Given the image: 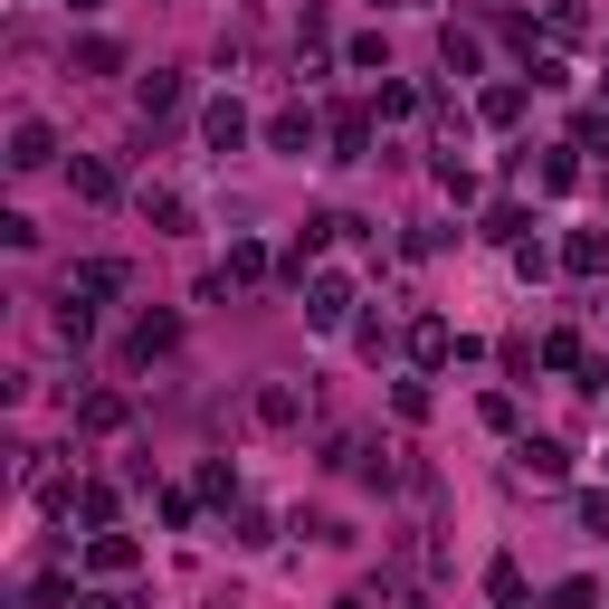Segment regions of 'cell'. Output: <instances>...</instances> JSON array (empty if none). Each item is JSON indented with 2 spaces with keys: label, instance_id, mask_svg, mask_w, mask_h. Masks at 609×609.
Masks as SVG:
<instances>
[{
  "label": "cell",
  "instance_id": "6da1fadb",
  "mask_svg": "<svg viewBox=\"0 0 609 609\" xmlns=\"http://www.w3.org/2000/svg\"><path fill=\"white\" fill-rule=\"evenodd\" d=\"M200 134H210V153H238V143H248V105H238V95H210Z\"/></svg>",
  "mask_w": 609,
  "mask_h": 609
},
{
  "label": "cell",
  "instance_id": "7a4b0ae2",
  "mask_svg": "<svg viewBox=\"0 0 609 609\" xmlns=\"http://www.w3.org/2000/svg\"><path fill=\"white\" fill-rule=\"evenodd\" d=\"M515 476H534V486H562V476H571V457H562L553 438H524V447H515Z\"/></svg>",
  "mask_w": 609,
  "mask_h": 609
},
{
  "label": "cell",
  "instance_id": "3957f363",
  "mask_svg": "<svg viewBox=\"0 0 609 609\" xmlns=\"http://www.w3.org/2000/svg\"><path fill=\"white\" fill-rule=\"evenodd\" d=\"M48 153H58V134H48L39 115H20V124H10V172H39Z\"/></svg>",
  "mask_w": 609,
  "mask_h": 609
},
{
  "label": "cell",
  "instance_id": "277c9868",
  "mask_svg": "<svg viewBox=\"0 0 609 609\" xmlns=\"http://www.w3.org/2000/svg\"><path fill=\"white\" fill-rule=\"evenodd\" d=\"M362 153H372V115L343 105V115H333V163H362Z\"/></svg>",
  "mask_w": 609,
  "mask_h": 609
},
{
  "label": "cell",
  "instance_id": "5b68a950",
  "mask_svg": "<svg viewBox=\"0 0 609 609\" xmlns=\"http://www.w3.org/2000/svg\"><path fill=\"white\" fill-rule=\"evenodd\" d=\"M258 420L267 429H296L304 420V391H296V381H267V391H258Z\"/></svg>",
  "mask_w": 609,
  "mask_h": 609
},
{
  "label": "cell",
  "instance_id": "8992f818",
  "mask_svg": "<svg viewBox=\"0 0 609 609\" xmlns=\"http://www.w3.org/2000/svg\"><path fill=\"white\" fill-rule=\"evenodd\" d=\"M267 143H277V153H296V163H304V153H314V115H296V105H286V115L267 124Z\"/></svg>",
  "mask_w": 609,
  "mask_h": 609
},
{
  "label": "cell",
  "instance_id": "52a82bcc",
  "mask_svg": "<svg viewBox=\"0 0 609 609\" xmlns=\"http://www.w3.org/2000/svg\"><path fill=\"white\" fill-rule=\"evenodd\" d=\"M134 105H143V115H172V105H182V76H172V68H153V76L134 86Z\"/></svg>",
  "mask_w": 609,
  "mask_h": 609
},
{
  "label": "cell",
  "instance_id": "ba28073f",
  "mask_svg": "<svg viewBox=\"0 0 609 609\" xmlns=\"http://www.w3.org/2000/svg\"><path fill=\"white\" fill-rule=\"evenodd\" d=\"M172 343H182L172 314H143V324H134V362H153V352H172Z\"/></svg>",
  "mask_w": 609,
  "mask_h": 609
},
{
  "label": "cell",
  "instance_id": "9c48e42d",
  "mask_svg": "<svg viewBox=\"0 0 609 609\" xmlns=\"http://www.w3.org/2000/svg\"><path fill=\"white\" fill-rule=\"evenodd\" d=\"M410 352H420V362H447V352H467V343H457V333H447V324H438V314H429V324H420V333H410Z\"/></svg>",
  "mask_w": 609,
  "mask_h": 609
},
{
  "label": "cell",
  "instance_id": "30bf717a",
  "mask_svg": "<svg viewBox=\"0 0 609 609\" xmlns=\"http://www.w3.org/2000/svg\"><path fill=\"white\" fill-rule=\"evenodd\" d=\"M343 296H352L343 277H314V304H304V314H314V324H343Z\"/></svg>",
  "mask_w": 609,
  "mask_h": 609
},
{
  "label": "cell",
  "instance_id": "8fae6325",
  "mask_svg": "<svg viewBox=\"0 0 609 609\" xmlns=\"http://www.w3.org/2000/svg\"><path fill=\"white\" fill-rule=\"evenodd\" d=\"M562 258H571V277H600V258H609V238H600V229H581V238H571V248H562Z\"/></svg>",
  "mask_w": 609,
  "mask_h": 609
},
{
  "label": "cell",
  "instance_id": "7c38bea8",
  "mask_svg": "<svg viewBox=\"0 0 609 609\" xmlns=\"http://www.w3.org/2000/svg\"><path fill=\"white\" fill-rule=\"evenodd\" d=\"M115 286H124V267H115V258H95V267H76L68 296H115Z\"/></svg>",
  "mask_w": 609,
  "mask_h": 609
},
{
  "label": "cell",
  "instance_id": "4fadbf2b",
  "mask_svg": "<svg viewBox=\"0 0 609 609\" xmlns=\"http://www.w3.org/2000/svg\"><path fill=\"white\" fill-rule=\"evenodd\" d=\"M143 210L163 219V229H190V200H182V190H143Z\"/></svg>",
  "mask_w": 609,
  "mask_h": 609
},
{
  "label": "cell",
  "instance_id": "5bb4252c",
  "mask_svg": "<svg viewBox=\"0 0 609 609\" xmlns=\"http://www.w3.org/2000/svg\"><path fill=\"white\" fill-rule=\"evenodd\" d=\"M229 277H238V286L267 277V248H258V238H238V248H229Z\"/></svg>",
  "mask_w": 609,
  "mask_h": 609
},
{
  "label": "cell",
  "instance_id": "9a60e30c",
  "mask_svg": "<svg viewBox=\"0 0 609 609\" xmlns=\"http://www.w3.org/2000/svg\"><path fill=\"white\" fill-rule=\"evenodd\" d=\"M86 562H95V571H134V543H124V534H95Z\"/></svg>",
  "mask_w": 609,
  "mask_h": 609
},
{
  "label": "cell",
  "instance_id": "2e32d148",
  "mask_svg": "<svg viewBox=\"0 0 609 609\" xmlns=\"http://www.w3.org/2000/svg\"><path fill=\"white\" fill-rule=\"evenodd\" d=\"M486 590H495V609H524V571H515V562H495Z\"/></svg>",
  "mask_w": 609,
  "mask_h": 609
},
{
  "label": "cell",
  "instance_id": "e0dca14e",
  "mask_svg": "<svg viewBox=\"0 0 609 609\" xmlns=\"http://www.w3.org/2000/svg\"><path fill=\"white\" fill-rule=\"evenodd\" d=\"M438 58H447V68H457V76H467V68H476V58H486V48H476V39H467V29H447V39H438Z\"/></svg>",
  "mask_w": 609,
  "mask_h": 609
},
{
  "label": "cell",
  "instance_id": "ac0fdd59",
  "mask_svg": "<svg viewBox=\"0 0 609 609\" xmlns=\"http://www.w3.org/2000/svg\"><path fill=\"white\" fill-rule=\"evenodd\" d=\"M76 68H86V76H115L124 58H115V39H86V48H76Z\"/></svg>",
  "mask_w": 609,
  "mask_h": 609
},
{
  "label": "cell",
  "instance_id": "d6986e66",
  "mask_svg": "<svg viewBox=\"0 0 609 609\" xmlns=\"http://www.w3.org/2000/svg\"><path fill=\"white\" fill-rule=\"evenodd\" d=\"M68 182H76V190H86V200H115V172H105V163H76V172H68Z\"/></svg>",
  "mask_w": 609,
  "mask_h": 609
},
{
  "label": "cell",
  "instance_id": "ffe728a7",
  "mask_svg": "<svg viewBox=\"0 0 609 609\" xmlns=\"http://www.w3.org/2000/svg\"><path fill=\"white\" fill-rule=\"evenodd\" d=\"M438 190H447V200H476V172L457 163V153H447V163H438Z\"/></svg>",
  "mask_w": 609,
  "mask_h": 609
},
{
  "label": "cell",
  "instance_id": "44dd1931",
  "mask_svg": "<svg viewBox=\"0 0 609 609\" xmlns=\"http://www.w3.org/2000/svg\"><path fill=\"white\" fill-rule=\"evenodd\" d=\"M524 115V86H486V124H515Z\"/></svg>",
  "mask_w": 609,
  "mask_h": 609
},
{
  "label": "cell",
  "instance_id": "7402d4cb",
  "mask_svg": "<svg viewBox=\"0 0 609 609\" xmlns=\"http://www.w3.org/2000/svg\"><path fill=\"white\" fill-rule=\"evenodd\" d=\"M553 609H600V581H562V590H553Z\"/></svg>",
  "mask_w": 609,
  "mask_h": 609
},
{
  "label": "cell",
  "instance_id": "603a6c76",
  "mask_svg": "<svg viewBox=\"0 0 609 609\" xmlns=\"http://www.w3.org/2000/svg\"><path fill=\"white\" fill-rule=\"evenodd\" d=\"M76 609H115V600H105V590H86V600H76Z\"/></svg>",
  "mask_w": 609,
  "mask_h": 609
},
{
  "label": "cell",
  "instance_id": "cb8c5ba5",
  "mask_svg": "<svg viewBox=\"0 0 609 609\" xmlns=\"http://www.w3.org/2000/svg\"><path fill=\"white\" fill-rule=\"evenodd\" d=\"M76 10H95V0H76Z\"/></svg>",
  "mask_w": 609,
  "mask_h": 609
}]
</instances>
